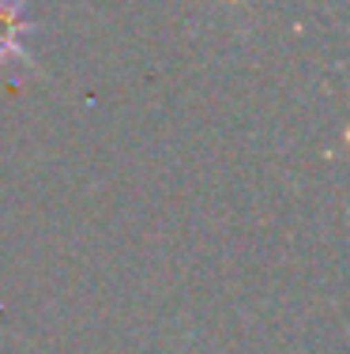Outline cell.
Here are the masks:
<instances>
[{
  "instance_id": "obj_1",
  "label": "cell",
  "mask_w": 350,
  "mask_h": 354,
  "mask_svg": "<svg viewBox=\"0 0 350 354\" xmlns=\"http://www.w3.org/2000/svg\"><path fill=\"white\" fill-rule=\"evenodd\" d=\"M27 4L30 0H0V64H8V61H27L30 64L27 38L35 35L38 27L27 19Z\"/></svg>"
}]
</instances>
